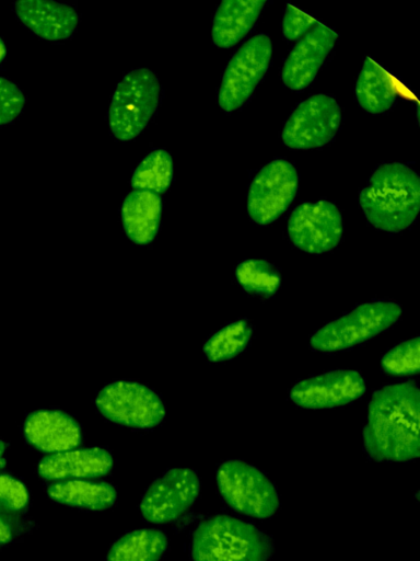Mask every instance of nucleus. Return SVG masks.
I'll list each match as a JSON object with an SVG mask.
<instances>
[{
	"label": "nucleus",
	"mask_w": 420,
	"mask_h": 561,
	"mask_svg": "<svg viewBox=\"0 0 420 561\" xmlns=\"http://www.w3.org/2000/svg\"><path fill=\"white\" fill-rule=\"evenodd\" d=\"M363 449L375 461H410L420 455V390L416 382L385 385L369 402Z\"/></svg>",
	"instance_id": "1"
},
{
	"label": "nucleus",
	"mask_w": 420,
	"mask_h": 561,
	"mask_svg": "<svg viewBox=\"0 0 420 561\" xmlns=\"http://www.w3.org/2000/svg\"><path fill=\"white\" fill-rule=\"evenodd\" d=\"M368 221L386 232L410 227L420 209V180L415 171L399 162L381 164L359 196Z\"/></svg>",
	"instance_id": "2"
},
{
	"label": "nucleus",
	"mask_w": 420,
	"mask_h": 561,
	"mask_svg": "<svg viewBox=\"0 0 420 561\" xmlns=\"http://www.w3.org/2000/svg\"><path fill=\"white\" fill-rule=\"evenodd\" d=\"M270 538L252 523L215 515L201 522L190 543L194 561H268Z\"/></svg>",
	"instance_id": "3"
},
{
	"label": "nucleus",
	"mask_w": 420,
	"mask_h": 561,
	"mask_svg": "<svg viewBox=\"0 0 420 561\" xmlns=\"http://www.w3.org/2000/svg\"><path fill=\"white\" fill-rule=\"evenodd\" d=\"M400 316L401 307L394 300L364 302L318 329L310 346L320 353L348 351L388 330Z\"/></svg>",
	"instance_id": "4"
},
{
	"label": "nucleus",
	"mask_w": 420,
	"mask_h": 561,
	"mask_svg": "<svg viewBox=\"0 0 420 561\" xmlns=\"http://www.w3.org/2000/svg\"><path fill=\"white\" fill-rule=\"evenodd\" d=\"M161 99V84L149 68H136L117 83L108 108L112 135L121 141L136 138L149 124Z\"/></svg>",
	"instance_id": "5"
},
{
	"label": "nucleus",
	"mask_w": 420,
	"mask_h": 561,
	"mask_svg": "<svg viewBox=\"0 0 420 561\" xmlns=\"http://www.w3.org/2000/svg\"><path fill=\"white\" fill-rule=\"evenodd\" d=\"M217 483L223 501L240 514L266 519L279 507L275 484L261 470L243 460L222 462L217 471Z\"/></svg>",
	"instance_id": "6"
},
{
	"label": "nucleus",
	"mask_w": 420,
	"mask_h": 561,
	"mask_svg": "<svg viewBox=\"0 0 420 561\" xmlns=\"http://www.w3.org/2000/svg\"><path fill=\"white\" fill-rule=\"evenodd\" d=\"M95 404L108 421L137 430L155 427L165 416L161 398L147 386L130 380H117L103 387Z\"/></svg>",
	"instance_id": "7"
},
{
	"label": "nucleus",
	"mask_w": 420,
	"mask_h": 561,
	"mask_svg": "<svg viewBox=\"0 0 420 561\" xmlns=\"http://www.w3.org/2000/svg\"><path fill=\"white\" fill-rule=\"evenodd\" d=\"M272 43L259 33L243 44L228 62L218 91L219 106L225 112L242 107L268 70Z\"/></svg>",
	"instance_id": "8"
},
{
	"label": "nucleus",
	"mask_w": 420,
	"mask_h": 561,
	"mask_svg": "<svg viewBox=\"0 0 420 561\" xmlns=\"http://www.w3.org/2000/svg\"><path fill=\"white\" fill-rule=\"evenodd\" d=\"M299 190L295 167L275 159L264 165L253 179L247 195V213L257 225L267 226L281 217Z\"/></svg>",
	"instance_id": "9"
},
{
	"label": "nucleus",
	"mask_w": 420,
	"mask_h": 561,
	"mask_svg": "<svg viewBox=\"0 0 420 561\" xmlns=\"http://www.w3.org/2000/svg\"><path fill=\"white\" fill-rule=\"evenodd\" d=\"M341 124L337 101L328 94H314L302 101L287 119L281 138L291 149L319 148L330 142Z\"/></svg>",
	"instance_id": "10"
},
{
	"label": "nucleus",
	"mask_w": 420,
	"mask_h": 561,
	"mask_svg": "<svg viewBox=\"0 0 420 561\" xmlns=\"http://www.w3.org/2000/svg\"><path fill=\"white\" fill-rule=\"evenodd\" d=\"M200 492L196 471L173 468L152 482L140 503L144 520L166 524L180 517L195 503Z\"/></svg>",
	"instance_id": "11"
},
{
	"label": "nucleus",
	"mask_w": 420,
	"mask_h": 561,
	"mask_svg": "<svg viewBox=\"0 0 420 561\" xmlns=\"http://www.w3.org/2000/svg\"><path fill=\"white\" fill-rule=\"evenodd\" d=\"M342 234V217L338 208L327 201L300 204L288 221V236L292 244L311 254L334 250Z\"/></svg>",
	"instance_id": "12"
},
{
	"label": "nucleus",
	"mask_w": 420,
	"mask_h": 561,
	"mask_svg": "<svg viewBox=\"0 0 420 561\" xmlns=\"http://www.w3.org/2000/svg\"><path fill=\"white\" fill-rule=\"evenodd\" d=\"M365 390L361 373L336 369L296 382L290 390V399L304 409H331L357 401Z\"/></svg>",
	"instance_id": "13"
},
{
	"label": "nucleus",
	"mask_w": 420,
	"mask_h": 561,
	"mask_svg": "<svg viewBox=\"0 0 420 561\" xmlns=\"http://www.w3.org/2000/svg\"><path fill=\"white\" fill-rule=\"evenodd\" d=\"M337 37L335 31L322 23L304 34L283 64L281 78L284 85L293 91L307 88L334 48Z\"/></svg>",
	"instance_id": "14"
},
{
	"label": "nucleus",
	"mask_w": 420,
	"mask_h": 561,
	"mask_svg": "<svg viewBox=\"0 0 420 561\" xmlns=\"http://www.w3.org/2000/svg\"><path fill=\"white\" fill-rule=\"evenodd\" d=\"M13 10L27 30L51 42L71 37L80 21L73 7L54 0H19Z\"/></svg>",
	"instance_id": "15"
},
{
	"label": "nucleus",
	"mask_w": 420,
	"mask_h": 561,
	"mask_svg": "<svg viewBox=\"0 0 420 561\" xmlns=\"http://www.w3.org/2000/svg\"><path fill=\"white\" fill-rule=\"evenodd\" d=\"M23 435L27 443L49 455L77 448L82 440L80 425L59 410H38L24 421Z\"/></svg>",
	"instance_id": "16"
},
{
	"label": "nucleus",
	"mask_w": 420,
	"mask_h": 561,
	"mask_svg": "<svg viewBox=\"0 0 420 561\" xmlns=\"http://www.w3.org/2000/svg\"><path fill=\"white\" fill-rule=\"evenodd\" d=\"M113 467L110 453L101 447L74 448L44 457L37 467L47 481L89 480L107 474Z\"/></svg>",
	"instance_id": "17"
},
{
	"label": "nucleus",
	"mask_w": 420,
	"mask_h": 561,
	"mask_svg": "<svg viewBox=\"0 0 420 561\" xmlns=\"http://www.w3.org/2000/svg\"><path fill=\"white\" fill-rule=\"evenodd\" d=\"M120 214L127 237L136 244H149L159 231L161 197L149 191L133 190L126 195Z\"/></svg>",
	"instance_id": "18"
},
{
	"label": "nucleus",
	"mask_w": 420,
	"mask_h": 561,
	"mask_svg": "<svg viewBox=\"0 0 420 561\" xmlns=\"http://www.w3.org/2000/svg\"><path fill=\"white\" fill-rule=\"evenodd\" d=\"M265 3L261 0L222 1L213 16V44L222 48L236 45L253 28Z\"/></svg>",
	"instance_id": "19"
},
{
	"label": "nucleus",
	"mask_w": 420,
	"mask_h": 561,
	"mask_svg": "<svg viewBox=\"0 0 420 561\" xmlns=\"http://www.w3.org/2000/svg\"><path fill=\"white\" fill-rule=\"evenodd\" d=\"M46 492L56 503L89 511H104L117 499L116 489L103 481H56L47 486Z\"/></svg>",
	"instance_id": "20"
},
{
	"label": "nucleus",
	"mask_w": 420,
	"mask_h": 561,
	"mask_svg": "<svg viewBox=\"0 0 420 561\" xmlns=\"http://www.w3.org/2000/svg\"><path fill=\"white\" fill-rule=\"evenodd\" d=\"M355 98L360 106L371 114L388 111L397 98L390 76L369 57L355 83Z\"/></svg>",
	"instance_id": "21"
},
{
	"label": "nucleus",
	"mask_w": 420,
	"mask_h": 561,
	"mask_svg": "<svg viewBox=\"0 0 420 561\" xmlns=\"http://www.w3.org/2000/svg\"><path fill=\"white\" fill-rule=\"evenodd\" d=\"M167 548L165 534L156 528L129 531L116 540L107 561H159Z\"/></svg>",
	"instance_id": "22"
},
{
	"label": "nucleus",
	"mask_w": 420,
	"mask_h": 561,
	"mask_svg": "<svg viewBox=\"0 0 420 561\" xmlns=\"http://www.w3.org/2000/svg\"><path fill=\"white\" fill-rule=\"evenodd\" d=\"M253 336V328L246 319L232 321L213 333L203 345L210 362L230 360L246 350Z\"/></svg>",
	"instance_id": "23"
},
{
	"label": "nucleus",
	"mask_w": 420,
	"mask_h": 561,
	"mask_svg": "<svg viewBox=\"0 0 420 561\" xmlns=\"http://www.w3.org/2000/svg\"><path fill=\"white\" fill-rule=\"evenodd\" d=\"M173 180V160L168 151L155 149L135 169L130 184L135 190L164 193Z\"/></svg>",
	"instance_id": "24"
},
{
	"label": "nucleus",
	"mask_w": 420,
	"mask_h": 561,
	"mask_svg": "<svg viewBox=\"0 0 420 561\" xmlns=\"http://www.w3.org/2000/svg\"><path fill=\"white\" fill-rule=\"evenodd\" d=\"M235 278L249 295L270 298L281 286V275L277 267L266 260L242 261L235 268Z\"/></svg>",
	"instance_id": "25"
},
{
	"label": "nucleus",
	"mask_w": 420,
	"mask_h": 561,
	"mask_svg": "<svg viewBox=\"0 0 420 561\" xmlns=\"http://www.w3.org/2000/svg\"><path fill=\"white\" fill-rule=\"evenodd\" d=\"M382 370L392 377H408L420 370V340H405L387 351L381 359Z\"/></svg>",
	"instance_id": "26"
},
{
	"label": "nucleus",
	"mask_w": 420,
	"mask_h": 561,
	"mask_svg": "<svg viewBox=\"0 0 420 561\" xmlns=\"http://www.w3.org/2000/svg\"><path fill=\"white\" fill-rule=\"evenodd\" d=\"M30 504V494L25 485L10 474H0V512L21 516Z\"/></svg>",
	"instance_id": "27"
},
{
	"label": "nucleus",
	"mask_w": 420,
	"mask_h": 561,
	"mask_svg": "<svg viewBox=\"0 0 420 561\" xmlns=\"http://www.w3.org/2000/svg\"><path fill=\"white\" fill-rule=\"evenodd\" d=\"M25 96L19 85L0 76V126L12 123L21 114Z\"/></svg>",
	"instance_id": "28"
},
{
	"label": "nucleus",
	"mask_w": 420,
	"mask_h": 561,
	"mask_svg": "<svg viewBox=\"0 0 420 561\" xmlns=\"http://www.w3.org/2000/svg\"><path fill=\"white\" fill-rule=\"evenodd\" d=\"M317 22L312 16L291 4L285 5L282 19V33L285 39L294 41L304 35Z\"/></svg>",
	"instance_id": "29"
},
{
	"label": "nucleus",
	"mask_w": 420,
	"mask_h": 561,
	"mask_svg": "<svg viewBox=\"0 0 420 561\" xmlns=\"http://www.w3.org/2000/svg\"><path fill=\"white\" fill-rule=\"evenodd\" d=\"M25 531L21 516H12L0 512V545L12 542Z\"/></svg>",
	"instance_id": "30"
},
{
	"label": "nucleus",
	"mask_w": 420,
	"mask_h": 561,
	"mask_svg": "<svg viewBox=\"0 0 420 561\" xmlns=\"http://www.w3.org/2000/svg\"><path fill=\"white\" fill-rule=\"evenodd\" d=\"M4 451H5V444L2 440H0V471L3 469V467L5 465Z\"/></svg>",
	"instance_id": "31"
},
{
	"label": "nucleus",
	"mask_w": 420,
	"mask_h": 561,
	"mask_svg": "<svg viewBox=\"0 0 420 561\" xmlns=\"http://www.w3.org/2000/svg\"><path fill=\"white\" fill-rule=\"evenodd\" d=\"M7 54V48L3 39L0 37V62L4 59Z\"/></svg>",
	"instance_id": "32"
}]
</instances>
